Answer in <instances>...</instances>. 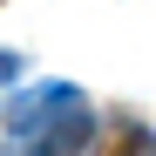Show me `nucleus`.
Masks as SVG:
<instances>
[{"label":"nucleus","instance_id":"3","mask_svg":"<svg viewBox=\"0 0 156 156\" xmlns=\"http://www.w3.org/2000/svg\"><path fill=\"white\" fill-rule=\"evenodd\" d=\"M14 75H20V55H14V48H0V82H14Z\"/></svg>","mask_w":156,"mask_h":156},{"label":"nucleus","instance_id":"2","mask_svg":"<svg viewBox=\"0 0 156 156\" xmlns=\"http://www.w3.org/2000/svg\"><path fill=\"white\" fill-rule=\"evenodd\" d=\"M75 95H82L75 82H41V88H27V95H14L7 109H0V122H7V129H20V122H34L41 109H61V102H75Z\"/></svg>","mask_w":156,"mask_h":156},{"label":"nucleus","instance_id":"1","mask_svg":"<svg viewBox=\"0 0 156 156\" xmlns=\"http://www.w3.org/2000/svg\"><path fill=\"white\" fill-rule=\"evenodd\" d=\"M88 136H95V115H88V102L75 95V102H61V109H41L34 122L7 129V149L0 156H82Z\"/></svg>","mask_w":156,"mask_h":156}]
</instances>
